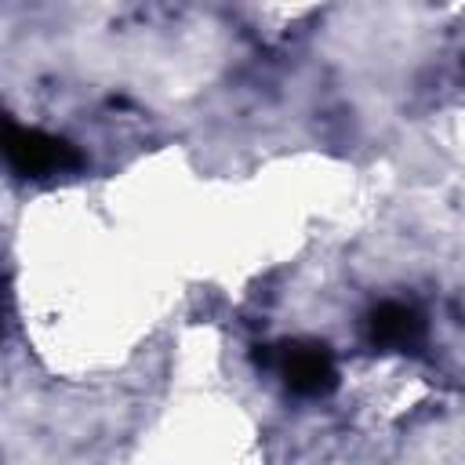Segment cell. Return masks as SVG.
Here are the masks:
<instances>
[{"instance_id": "cell-2", "label": "cell", "mask_w": 465, "mask_h": 465, "mask_svg": "<svg viewBox=\"0 0 465 465\" xmlns=\"http://www.w3.org/2000/svg\"><path fill=\"white\" fill-rule=\"evenodd\" d=\"M280 374L291 392L320 396L334 385V360L323 341H287L280 345Z\"/></svg>"}, {"instance_id": "cell-1", "label": "cell", "mask_w": 465, "mask_h": 465, "mask_svg": "<svg viewBox=\"0 0 465 465\" xmlns=\"http://www.w3.org/2000/svg\"><path fill=\"white\" fill-rule=\"evenodd\" d=\"M7 160L18 174H33V178L80 163L69 142L44 134V131H29V127H7Z\"/></svg>"}, {"instance_id": "cell-3", "label": "cell", "mask_w": 465, "mask_h": 465, "mask_svg": "<svg viewBox=\"0 0 465 465\" xmlns=\"http://www.w3.org/2000/svg\"><path fill=\"white\" fill-rule=\"evenodd\" d=\"M367 327H371V341L389 345V349H403L421 338V316L403 302H381L371 312Z\"/></svg>"}]
</instances>
